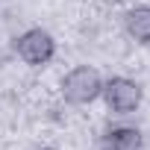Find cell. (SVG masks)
<instances>
[{
	"instance_id": "cell-1",
	"label": "cell",
	"mask_w": 150,
	"mask_h": 150,
	"mask_svg": "<svg viewBox=\"0 0 150 150\" xmlns=\"http://www.w3.org/2000/svg\"><path fill=\"white\" fill-rule=\"evenodd\" d=\"M62 97L74 106H88L103 94V77L91 65H77L62 77Z\"/></svg>"
},
{
	"instance_id": "cell-2",
	"label": "cell",
	"mask_w": 150,
	"mask_h": 150,
	"mask_svg": "<svg viewBox=\"0 0 150 150\" xmlns=\"http://www.w3.org/2000/svg\"><path fill=\"white\" fill-rule=\"evenodd\" d=\"M15 53L21 62H27L30 68H44L47 62H53L56 56V41L47 30L41 27H33V30H24L18 38H15Z\"/></svg>"
},
{
	"instance_id": "cell-3",
	"label": "cell",
	"mask_w": 150,
	"mask_h": 150,
	"mask_svg": "<svg viewBox=\"0 0 150 150\" xmlns=\"http://www.w3.org/2000/svg\"><path fill=\"white\" fill-rule=\"evenodd\" d=\"M100 97L106 100L112 115H132L144 100V88L129 77H112V80H103Z\"/></svg>"
},
{
	"instance_id": "cell-4",
	"label": "cell",
	"mask_w": 150,
	"mask_h": 150,
	"mask_svg": "<svg viewBox=\"0 0 150 150\" xmlns=\"http://www.w3.org/2000/svg\"><path fill=\"white\" fill-rule=\"evenodd\" d=\"M103 147H106V150H141V147H144V135H141L138 127H127V124H121V127L106 129V135H103Z\"/></svg>"
},
{
	"instance_id": "cell-5",
	"label": "cell",
	"mask_w": 150,
	"mask_h": 150,
	"mask_svg": "<svg viewBox=\"0 0 150 150\" xmlns=\"http://www.w3.org/2000/svg\"><path fill=\"white\" fill-rule=\"evenodd\" d=\"M124 30L138 44H150V6H132L124 15Z\"/></svg>"
},
{
	"instance_id": "cell-6",
	"label": "cell",
	"mask_w": 150,
	"mask_h": 150,
	"mask_svg": "<svg viewBox=\"0 0 150 150\" xmlns=\"http://www.w3.org/2000/svg\"><path fill=\"white\" fill-rule=\"evenodd\" d=\"M35 150H56V147H35Z\"/></svg>"
},
{
	"instance_id": "cell-7",
	"label": "cell",
	"mask_w": 150,
	"mask_h": 150,
	"mask_svg": "<svg viewBox=\"0 0 150 150\" xmlns=\"http://www.w3.org/2000/svg\"><path fill=\"white\" fill-rule=\"evenodd\" d=\"M103 150H106V147H103Z\"/></svg>"
}]
</instances>
